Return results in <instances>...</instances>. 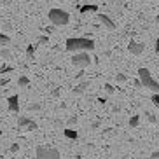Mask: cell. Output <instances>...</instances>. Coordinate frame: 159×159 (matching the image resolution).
Instances as JSON below:
<instances>
[{
    "label": "cell",
    "mask_w": 159,
    "mask_h": 159,
    "mask_svg": "<svg viewBox=\"0 0 159 159\" xmlns=\"http://www.w3.org/2000/svg\"><path fill=\"white\" fill-rule=\"evenodd\" d=\"M0 56L4 58V60H11V58H12V52H11L9 49H2V51H0Z\"/></svg>",
    "instance_id": "4fadbf2b"
},
{
    "label": "cell",
    "mask_w": 159,
    "mask_h": 159,
    "mask_svg": "<svg viewBox=\"0 0 159 159\" xmlns=\"http://www.w3.org/2000/svg\"><path fill=\"white\" fill-rule=\"evenodd\" d=\"M152 102H154L156 107H159V93H154V96H152Z\"/></svg>",
    "instance_id": "ffe728a7"
},
{
    "label": "cell",
    "mask_w": 159,
    "mask_h": 159,
    "mask_svg": "<svg viewBox=\"0 0 159 159\" xmlns=\"http://www.w3.org/2000/svg\"><path fill=\"white\" fill-rule=\"evenodd\" d=\"M63 135H65L66 138H70V140H77V138H79L77 131H74V129H63Z\"/></svg>",
    "instance_id": "8fae6325"
},
{
    "label": "cell",
    "mask_w": 159,
    "mask_h": 159,
    "mask_svg": "<svg viewBox=\"0 0 159 159\" xmlns=\"http://www.w3.org/2000/svg\"><path fill=\"white\" fill-rule=\"evenodd\" d=\"M72 65H74L75 68H86V66L91 65V58H89L88 51L75 52L74 56H72Z\"/></svg>",
    "instance_id": "277c9868"
},
{
    "label": "cell",
    "mask_w": 159,
    "mask_h": 159,
    "mask_svg": "<svg viewBox=\"0 0 159 159\" xmlns=\"http://www.w3.org/2000/svg\"><path fill=\"white\" fill-rule=\"evenodd\" d=\"M66 51L70 52H79V51H94V40L84 37H72L65 42Z\"/></svg>",
    "instance_id": "6da1fadb"
},
{
    "label": "cell",
    "mask_w": 159,
    "mask_h": 159,
    "mask_svg": "<svg viewBox=\"0 0 159 159\" xmlns=\"http://www.w3.org/2000/svg\"><path fill=\"white\" fill-rule=\"evenodd\" d=\"M11 70H12L11 66H2V70H0V72H2V74H5V72H11Z\"/></svg>",
    "instance_id": "484cf974"
},
{
    "label": "cell",
    "mask_w": 159,
    "mask_h": 159,
    "mask_svg": "<svg viewBox=\"0 0 159 159\" xmlns=\"http://www.w3.org/2000/svg\"><path fill=\"white\" fill-rule=\"evenodd\" d=\"M96 11H98V5L88 4V5H82V7H80V14H86V12H96Z\"/></svg>",
    "instance_id": "30bf717a"
},
{
    "label": "cell",
    "mask_w": 159,
    "mask_h": 159,
    "mask_svg": "<svg viewBox=\"0 0 159 159\" xmlns=\"http://www.w3.org/2000/svg\"><path fill=\"white\" fill-rule=\"evenodd\" d=\"M138 122H140V116H133L129 119V126L131 128H136V126H138Z\"/></svg>",
    "instance_id": "5bb4252c"
},
{
    "label": "cell",
    "mask_w": 159,
    "mask_h": 159,
    "mask_svg": "<svg viewBox=\"0 0 159 159\" xmlns=\"http://www.w3.org/2000/svg\"><path fill=\"white\" fill-rule=\"evenodd\" d=\"M33 54H35V47H33V46H28V47H26V56H28L30 60H32Z\"/></svg>",
    "instance_id": "2e32d148"
},
{
    "label": "cell",
    "mask_w": 159,
    "mask_h": 159,
    "mask_svg": "<svg viewBox=\"0 0 159 159\" xmlns=\"http://www.w3.org/2000/svg\"><path fill=\"white\" fill-rule=\"evenodd\" d=\"M47 18H49V21H51L52 25H56V26H65V25H68V21H70L68 12H66V11H61V9H51L47 12Z\"/></svg>",
    "instance_id": "3957f363"
},
{
    "label": "cell",
    "mask_w": 159,
    "mask_h": 159,
    "mask_svg": "<svg viewBox=\"0 0 159 159\" xmlns=\"http://www.w3.org/2000/svg\"><path fill=\"white\" fill-rule=\"evenodd\" d=\"M98 19H100V23L105 26V28H108V30H116V23H114L112 19L108 18L107 14H100L98 16Z\"/></svg>",
    "instance_id": "ba28073f"
},
{
    "label": "cell",
    "mask_w": 159,
    "mask_h": 159,
    "mask_svg": "<svg viewBox=\"0 0 159 159\" xmlns=\"http://www.w3.org/2000/svg\"><path fill=\"white\" fill-rule=\"evenodd\" d=\"M150 159H159V150L152 152V154H150Z\"/></svg>",
    "instance_id": "cb8c5ba5"
},
{
    "label": "cell",
    "mask_w": 159,
    "mask_h": 159,
    "mask_svg": "<svg viewBox=\"0 0 159 159\" xmlns=\"http://www.w3.org/2000/svg\"><path fill=\"white\" fill-rule=\"evenodd\" d=\"M79 88H82V89L86 91L88 88H91V82H89V80H86V82H80V84H79Z\"/></svg>",
    "instance_id": "d6986e66"
},
{
    "label": "cell",
    "mask_w": 159,
    "mask_h": 159,
    "mask_svg": "<svg viewBox=\"0 0 159 159\" xmlns=\"http://www.w3.org/2000/svg\"><path fill=\"white\" fill-rule=\"evenodd\" d=\"M105 91H107L108 94H112L114 93V86L112 84H105Z\"/></svg>",
    "instance_id": "7402d4cb"
},
{
    "label": "cell",
    "mask_w": 159,
    "mask_h": 159,
    "mask_svg": "<svg viewBox=\"0 0 159 159\" xmlns=\"http://www.w3.org/2000/svg\"><path fill=\"white\" fill-rule=\"evenodd\" d=\"M156 51L159 52V39H157V40H156Z\"/></svg>",
    "instance_id": "f1b7e54d"
},
{
    "label": "cell",
    "mask_w": 159,
    "mask_h": 159,
    "mask_svg": "<svg viewBox=\"0 0 159 159\" xmlns=\"http://www.w3.org/2000/svg\"><path fill=\"white\" fill-rule=\"evenodd\" d=\"M28 84H30V79L26 77V75H21V77L18 79V86H19V88H25V86H28Z\"/></svg>",
    "instance_id": "7c38bea8"
},
{
    "label": "cell",
    "mask_w": 159,
    "mask_h": 159,
    "mask_svg": "<svg viewBox=\"0 0 159 159\" xmlns=\"http://www.w3.org/2000/svg\"><path fill=\"white\" fill-rule=\"evenodd\" d=\"M74 124H77V117H72L70 121H68V126H74Z\"/></svg>",
    "instance_id": "d4e9b609"
},
{
    "label": "cell",
    "mask_w": 159,
    "mask_h": 159,
    "mask_svg": "<svg viewBox=\"0 0 159 159\" xmlns=\"http://www.w3.org/2000/svg\"><path fill=\"white\" fill-rule=\"evenodd\" d=\"M128 80V75L124 74H117V82H126Z\"/></svg>",
    "instance_id": "ac0fdd59"
},
{
    "label": "cell",
    "mask_w": 159,
    "mask_h": 159,
    "mask_svg": "<svg viewBox=\"0 0 159 159\" xmlns=\"http://www.w3.org/2000/svg\"><path fill=\"white\" fill-rule=\"evenodd\" d=\"M128 51H129L131 54H135V56H140L142 52H143V44L135 42V40H129V44H128Z\"/></svg>",
    "instance_id": "52a82bcc"
},
{
    "label": "cell",
    "mask_w": 159,
    "mask_h": 159,
    "mask_svg": "<svg viewBox=\"0 0 159 159\" xmlns=\"http://www.w3.org/2000/svg\"><path fill=\"white\" fill-rule=\"evenodd\" d=\"M138 77H140V82H142V88H147L154 93H159V82L154 80V77L150 75V72L147 68H138Z\"/></svg>",
    "instance_id": "7a4b0ae2"
},
{
    "label": "cell",
    "mask_w": 159,
    "mask_h": 159,
    "mask_svg": "<svg viewBox=\"0 0 159 159\" xmlns=\"http://www.w3.org/2000/svg\"><path fill=\"white\" fill-rule=\"evenodd\" d=\"M0 44H11L9 35H5V33H0Z\"/></svg>",
    "instance_id": "9a60e30c"
},
{
    "label": "cell",
    "mask_w": 159,
    "mask_h": 159,
    "mask_svg": "<svg viewBox=\"0 0 159 159\" xmlns=\"http://www.w3.org/2000/svg\"><path fill=\"white\" fill-rule=\"evenodd\" d=\"M37 159H60L58 149H49V147H37Z\"/></svg>",
    "instance_id": "5b68a950"
},
{
    "label": "cell",
    "mask_w": 159,
    "mask_h": 159,
    "mask_svg": "<svg viewBox=\"0 0 159 159\" xmlns=\"http://www.w3.org/2000/svg\"><path fill=\"white\" fill-rule=\"evenodd\" d=\"M18 126L23 131H35L37 129V122L33 121V119H30V117H19Z\"/></svg>",
    "instance_id": "8992f818"
},
{
    "label": "cell",
    "mask_w": 159,
    "mask_h": 159,
    "mask_svg": "<svg viewBox=\"0 0 159 159\" xmlns=\"http://www.w3.org/2000/svg\"><path fill=\"white\" fill-rule=\"evenodd\" d=\"M4 30H11V23H4Z\"/></svg>",
    "instance_id": "83f0119b"
},
{
    "label": "cell",
    "mask_w": 159,
    "mask_h": 159,
    "mask_svg": "<svg viewBox=\"0 0 159 159\" xmlns=\"http://www.w3.org/2000/svg\"><path fill=\"white\" fill-rule=\"evenodd\" d=\"M11 152H18V150H19V145L18 143H14V145H11Z\"/></svg>",
    "instance_id": "603a6c76"
},
{
    "label": "cell",
    "mask_w": 159,
    "mask_h": 159,
    "mask_svg": "<svg viewBox=\"0 0 159 159\" xmlns=\"http://www.w3.org/2000/svg\"><path fill=\"white\" fill-rule=\"evenodd\" d=\"M74 94H84V89L79 88V86H75V88H74Z\"/></svg>",
    "instance_id": "44dd1931"
},
{
    "label": "cell",
    "mask_w": 159,
    "mask_h": 159,
    "mask_svg": "<svg viewBox=\"0 0 159 159\" xmlns=\"http://www.w3.org/2000/svg\"><path fill=\"white\" fill-rule=\"evenodd\" d=\"M7 102H9V110L11 112H19V96L14 94V96H11Z\"/></svg>",
    "instance_id": "9c48e42d"
},
{
    "label": "cell",
    "mask_w": 159,
    "mask_h": 159,
    "mask_svg": "<svg viewBox=\"0 0 159 159\" xmlns=\"http://www.w3.org/2000/svg\"><path fill=\"white\" fill-rule=\"evenodd\" d=\"M147 119H149L150 122H156V117L152 116V114H147Z\"/></svg>",
    "instance_id": "4316f807"
},
{
    "label": "cell",
    "mask_w": 159,
    "mask_h": 159,
    "mask_svg": "<svg viewBox=\"0 0 159 159\" xmlns=\"http://www.w3.org/2000/svg\"><path fill=\"white\" fill-rule=\"evenodd\" d=\"M28 110L30 112H37V110H40V103H32V105H28Z\"/></svg>",
    "instance_id": "e0dca14e"
}]
</instances>
